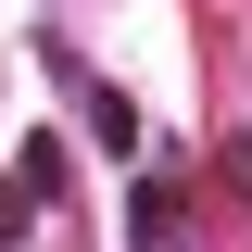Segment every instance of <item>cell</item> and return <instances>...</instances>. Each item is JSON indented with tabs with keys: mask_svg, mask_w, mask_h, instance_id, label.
I'll return each mask as SVG.
<instances>
[{
	"mask_svg": "<svg viewBox=\"0 0 252 252\" xmlns=\"http://www.w3.org/2000/svg\"><path fill=\"white\" fill-rule=\"evenodd\" d=\"M26 227H38V189H26V177H0V252H26Z\"/></svg>",
	"mask_w": 252,
	"mask_h": 252,
	"instance_id": "obj_2",
	"label": "cell"
},
{
	"mask_svg": "<svg viewBox=\"0 0 252 252\" xmlns=\"http://www.w3.org/2000/svg\"><path fill=\"white\" fill-rule=\"evenodd\" d=\"M227 189H240V202H252V139H227Z\"/></svg>",
	"mask_w": 252,
	"mask_h": 252,
	"instance_id": "obj_3",
	"label": "cell"
},
{
	"mask_svg": "<svg viewBox=\"0 0 252 252\" xmlns=\"http://www.w3.org/2000/svg\"><path fill=\"white\" fill-rule=\"evenodd\" d=\"M126 227H139V252H164V240L189 227V189H177V177H139V189H126Z\"/></svg>",
	"mask_w": 252,
	"mask_h": 252,
	"instance_id": "obj_1",
	"label": "cell"
}]
</instances>
